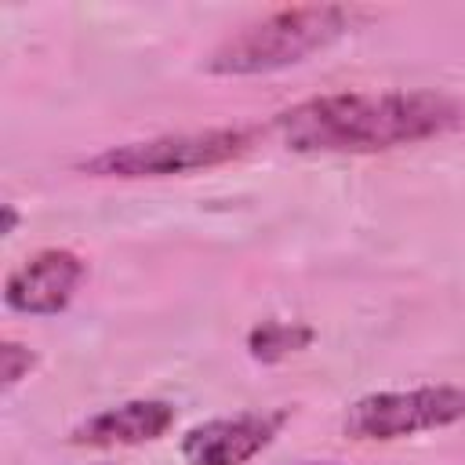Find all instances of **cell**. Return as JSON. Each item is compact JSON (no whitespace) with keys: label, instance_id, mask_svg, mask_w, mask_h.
<instances>
[{"label":"cell","instance_id":"obj_10","mask_svg":"<svg viewBox=\"0 0 465 465\" xmlns=\"http://www.w3.org/2000/svg\"><path fill=\"white\" fill-rule=\"evenodd\" d=\"M0 214H4L0 232H4V236H11V232H15V225H18V211H15V203H4V207H0Z\"/></svg>","mask_w":465,"mask_h":465},{"label":"cell","instance_id":"obj_4","mask_svg":"<svg viewBox=\"0 0 465 465\" xmlns=\"http://www.w3.org/2000/svg\"><path fill=\"white\" fill-rule=\"evenodd\" d=\"M454 421H465V389L421 385L407 392H371L356 400L345 414V432L352 440H400Z\"/></svg>","mask_w":465,"mask_h":465},{"label":"cell","instance_id":"obj_5","mask_svg":"<svg viewBox=\"0 0 465 465\" xmlns=\"http://www.w3.org/2000/svg\"><path fill=\"white\" fill-rule=\"evenodd\" d=\"M84 272H87L84 258L65 247L36 251L7 276L4 302L7 309L25 316H58L73 302L76 287L84 283Z\"/></svg>","mask_w":465,"mask_h":465},{"label":"cell","instance_id":"obj_11","mask_svg":"<svg viewBox=\"0 0 465 465\" xmlns=\"http://www.w3.org/2000/svg\"><path fill=\"white\" fill-rule=\"evenodd\" d=\"M302 465H338V461H302Z\"/></svg>","mask_w":465,"mask_h":465},{"label":"cell","instance_id":"obj_2","mask_svg":"<svg viewBox=\"0 0 465 465\" xmlns=\"http://www.w3.org/2000/svg\"><path fill=\"white\" fill-rule=\"evenodd\" d=\"M356 11L341 4H298L247 22L225 36L207 58L211 76H262L305 62L309 54L331 47L352 29Z\"/></svg>","mask_w":465,"mask_h":465},{"label":"cell","instance_id":"obj_7","mask_svg":"<svg viewBox=\"0 0 465 465\" xmlns=\"http://www.w3.org/2000/svg\"><path fill=\"white\" fill-rule=\"evenodd\" d=\"M174 425V407L167 400H127L116 403L69 432L76 447H138L160 440Z\"/></svg>","mask_w":465,"mask_h":465},{"label":"cell","instance_id":"obj_3","mask_svg":"<svg viewBox=\"0 0 465 465\" xmlns=\"http://www.w3.org/2000/svg\"><path fill=\"white\" fill-rule=\"evenodd\" d=\"M251 149L247 131L214 127V131H193V134H163L127 145H109L98 156L84 160L80 171L94 178H163V174H189L222 167Z\"/></svg>","mask_w":465,"mask_h":465},{"label":"cell","instance_id":"obj_8","mask_svg":"<svg viewBox=\"0 0 465 465\" xmlns=\"http://www.w3.org/2000/svg\"><path fill=\"white\" fill-rule=\"evenodd\" d=\"M312 341V327L309 323H283V320H262L258 327H251L247 334V352L258 363H280L294 352H302Z\"/></svg>","mask_w":465,"mask_h":465},{"label":"cell","instance_id":"obj_6","mask_svg":"<svg viewBox=\"0 0 465 465\" xmlns=\"http://www.w3.org/2000/svg\"><path fill=\"white\" fill-rule=\"evenodd\" d=\"M283 421H287V411L236 414V418H214V421L193 425L182 436V458L185 465H243L272 443Z\"/></svg>","mask_w":465,"mask_h":465},{"label":"cell","instance_id":"obj_1","mask_svg":"<svg viewBox=\"0 0 465 465\" xmlns=\"http://www.w3.org/2000/svg\"><path fill=\"white\" fill-rule=\"evenodd\" d=\"M461 124V105L440 91H345L298 102L276 116V134L291 153H385L447 134Z\"/></svg>","mask_w":465,"mask_h":465},{"label":"cell","instance_id":"obj_9","mask_svg":"<svg viewBox=\"0 0 465 465\" xmlns=\"http://www.w3.org/2000/svg\"><path fill=\"white\" fill-rule=\"evenodd\" d=\"M36 367V352L18 345V341H4L0 345V378L4 389H15L22 378H29V371Z\"/></svg>","mask_w":465,"mask_h":465}]
</instances>
